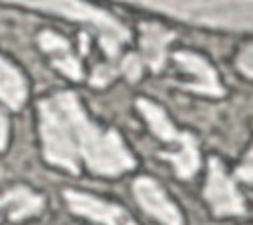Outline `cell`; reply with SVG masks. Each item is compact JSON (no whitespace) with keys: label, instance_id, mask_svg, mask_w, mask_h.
I'll list each match as a JSON object with an SVG mask.
<instances>
[{"label":"cell","instance_id":"obj_1","mask_svg":"<svg viewBox=\"0 0 253 225\" xmlns=\"http://www.w3.org/2000/svg\"><path fill=\"white\" fill-rule=\"evenodd\" d=\"M38 111L43 156L49 164L77 174L79 164L85 162L101 176H119L134 168V158L119 132L95 126L75 93L43 99Z\"/></svg>","mask_w":253,"mask_h":225},{"label":"cell","instance_id":"obj_2","mask_svg":"<svg viewBox=\"0 0 253 225\" xmlns=\"http://www.w3.org/2000/svg\"><path fill=\"white\" fill-rule=\"evenodd\" d=\"M136 105H138V111L142 112V116L146 118L150 130L160 140L178 144L176 152H162L160 156L172 162L178 178H192L196 174V170L200 168V154H198V144H196L194 136L188 132L176 130L174 124L168 120L166 112L158 105H154L152 101L138 99Z\"/></svg>","mask_w":253,"mask_h":225},{"label":"cell","instance_id":"obj_3","mask_svg":"<svg viewBox=\"0 0 253 225\" xmlns=\"http://www.w3.org/2000/svg\"><path fill=\"white\" fill-rule=\"evenodd\" d=\"M32 6L55 8L57 12H61L67 18L93 24L99 32V43L109 57V65L115 67V61L119 57V49L128 39V30L115 16H111L107 10L93 8L85 2H34Z\"/></svg>","mask_w":253,"mask_h":225},{"label":"cell","instance_id":"obj_4","mask_svg":"<svg viewBox=\"0 0 253 225\" xmlns=\"http://www.w3.org/2000/svg\"><path fill=\"white\" fill-rule=\"evenodd\" d=\"M204 195L215 215H239L245 211L241 195L237 193L233 182L225 176L223 166L217 158H210V172Z\"/></svg>","mask_w":253,"mask_h":225},{"label":"cell","instance_id":"obj_5","mask_svg":"<svg viewBox=\"0 0 253 225\" xmlns=\"http://www.w3.org/2000/svg\"><path fill=\"white\" fill-rule=\"evenodd\" d=\"M63 197L69 205L71 211L77 215L89 217L101 225H136L132 217L119 205L103 201L95 195H89L85 191H75V189H65Z\"/></svg>","mask_w":253,"mask_h":225},{"label":"cell","instance_id":"obj_6","mask_svg":"<svg viewBox=\"0 0 253 225\" xmlns=\"http://www.w3.org/2000/svg\"><path fill=\"white\" fill-rule=\"evenodd\" d=\"M132 189H134V195H136L138 203L142 205V209L146 213H150L152 217H156L162 225H182V215H180L178 207L168 199V195L158 186V182L142 176L134 182Z\"/></svg>","mask_w":253,"mask_h":225},{"label":"cell","instance_id":"obj_7","mask_svg":"<svg viewBox=\"0 0 253 225\" xmlns=\"http://www.w3.org/2000/svg\"><path fill=\"white\" fill-rule=\"evenodd\" d=\"M174 59L178 61V65H182L188 73L194 75V83L186 85L188 91H196V93H204V95H211V97L223 95V89L217 81L213 67L204 57L190 53V51H176Z\"/></svg>","mask_w":253,"mask_h":225},{"label":"cell","instance_id":"obj_8","mask_svg":"<svg viewBox=\"0 0 253 225\" xmlns=\"http://www.w3.org/2000/svg\"><path fill=\"white\" fill-rule=\"evenodd\" d=\"M174 39V32L166 30L160 24L144 22L140 24V49L142 59L148 63L152 71H160L166 59V47Z\"/></svg>","mask_w":253,"mask_h":225},{"label":"cell","instance_id":"obj_9","mask_svg":"<svg viewBox=\"0 0 253 225\" xmlns=\"http://www.w3.org/2000/svg\"><path fill=\"white\" fill-rule=\"evenodd\" d=\"M40 47L51 55V63L53 67H57L63 75H67L69 79L73 81H79L83 77V69H81V63L77 61V57L71 53L69 49V43L65 38L53 34V32H42L40 38Z\"/></svg>","mask_w":253,"mask_h":225},{"label":"cell","instance_id":"obj_10","mask_svg":"<svg viewBox=\"0 0 253 225\" xmlns=\"http://www.w3.org/2000/svg\"><path fill=\"white\" fill-rule=\"evenodd\" d=\"M43 207V199L28 189L26 186H18L4 195H0V221H20L28 215H36Z\"/></svg>","mask_w":253,"mask_h":225},{"label":"cell","instance_id":"obj_11","mask_svg":"<svg viewBox=\"0 0 253 225\" xmlns=\"http://www.w3.org/2000/svg\"><path fill=\"white\" fill-rule=\"evenodd\" d=\"M26 81L22 73L0 55V99L10 109H20L26 101Z\"/></svg>","mask_w":253,"mask_h":225},{"label":"cell","instance_id":"obj_12","mask_svg":"<svg viewBox=\"0 0 253 225\" xmlns=\"http://www.w3.org/2000/svg\"><path fill=\"white\" fill-rule=\"evenodd\" d=\"M121 71L126 75L128 81H136L142 73V59L134 53H128L121 59Z\"/></svg>","mask_w":253,"mask_h":225},{"label":"cell","instance_id":"obj_13","mask_svg":"<svg viewBox=\"0 0 253 225\" xmlns=\"http://www.w3.org/2000/svg\"><path fill=\"white\" fill-rule=\"evenodd\" d=\"M117 75V69L109 63H101L93 69V77H91V83L97 85V87H105L107 83H111Z\"/></svg>","mask_w":253,"mask_h":225},{"label":"cell","instance_id":"obj_14","mask_svg":"<svg viewBox=\"0 0 253 225\" xmlns=\"http://www.w3.org/2000/svg\"><path fill=\"white\" fill-rule=\"evenodd\" d=\"M237 65L247 77H253V43H249L241 49V53L237 57Z\"/></svg>","mask_w":253,"mask_h":225},{"label":"cell","instance_id":"obj_15","mask_svg":"<svg viewBox=\"0 0 253 225\" xmlns=\"http://www.w3.org/2000/svg\"><path fill=\"white\" fill-rule=\"evenodd\" d=\"M6 142H8V122L6 116L0 112V150L6 148Z\"/></svg>","mask_w":253,"mask_h":225},{"label":"cell","instance_id":"obj_16","mask_svg":"<svg viewBox=\"0 0 253 225\" xmlns=\"http://www.w3.org/2000/svg\"><path fill=\"white\" fill-rule=\"evenodd\" d=\"M237 176L253 184V166H241V168H237Z\"/></svg>","mask_w":253,"mask_h":225},{"label":"cell","instance_id":"obj_17","mask_svg":"<svg viewBox=\"0 0 253 225\" xmlns=\"http://www.w3.org/2000/svg\"><path fill=\"white\" fill-rule=\"evenodd\" d=\"M249 158H251V160H253V148H251V152H249Z\"/></svg>","mask_w":253,"mask_h":225}]
</instances>
